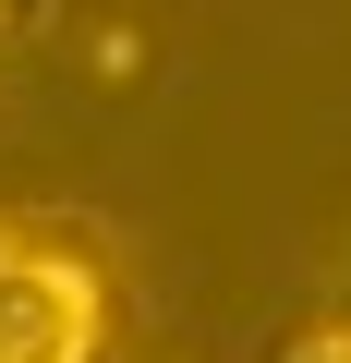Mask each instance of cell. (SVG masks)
<instances>
[{
	"instance_id": "2",
	"label": "cell",
	"mask_w": 351,
	"mask_h": 363,
	"mask_svg": "<svg viewBox=\"0 0 351 363\" xmlns=\"http://www.w3.org/2000/svg\"><path fill=\"white\" fill-rule=\"evenodd\" d=\"M279 363H351V315H339V327H303V339H291Z\"/></svg>"
},
{
	"instance_id": "4",
	"label": "cell",
	"mask_w": 351,
	"mask_h": 363,
	"mask_svg": "<svg viewBox=\"0 0 351 363\" xmlns=\"http://www.w3.org/2000/svg\"><path fill=\"white\" fill-rule=\"evenodd\" d=\"M109 363H121V351H109Z\"/></svg>"
},
{
	"instance_id": "1",
	"label": "cell",
	"mask_w": 351,
	"mask_h": 363,
	"mask_svg": "<svg viewBox=\"0 0 351 363\" xmlns=\"http://www.w3.org/2000/svg\"><path fill=\"white\" fill-rule=\"evenodd\" d=\"M0 363H109V279H97V255L0 218Z\"/></svg>"
},
{
	"instance_id": "3",
	"label": "cell",
	"mask_w": 351,
	"mask_h": 363,
	"mask_svg": "<svg viewBox=\"0 0 351 363\" xmlns=\"http://www.w3.org/2000/svg\"><path fill=\"white\" fill-rule=\"evenodd\" d=\"M25 25H37V0H0V61L25 49Z\"/></svg>"
}]
</instances>
